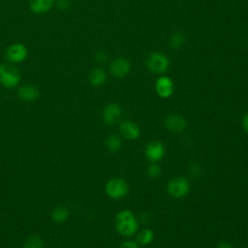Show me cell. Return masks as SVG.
I'll use <instances>...</instances> for the list:
<instances>
[{
  "label": "cell",
  "mask_w": 248,
  "mask_h": 248,
  "mask_svg": "<svg viewBox=\"0 0 248 248\" xmlns=\"http://www.w3.org/2000/svg\"><path fill=\"white\" fill-rule=\"evenodd\" d=\"M139 223L134 213L129 209L119 211L115 216V229L123 236H132L138 231Z\"/></svg>",
  "instance_id": "1"
},
{
  "label": "cell",
  "mask_w": 248,
  "mask_h": 248,
  "mask_svg": "<svg viewBox=\"0 0 248 248\" xmlns=\"http://www.w3.org/2000/svg\"><path fill=\"white\" fill-rule=\"evenodd\" d=\"M105 191L109 198L113 200H119L128 194L129 186L124 179L120 177H113L108 179L106 183Z\"/></svg>",
  "instance_id": "2"
},
{
  "label": "cell",
  "mask_w": 248,
  "mask_h": 248,
  "mask_svg": "<svg viewBox=\"0 0 248 248\" xmlns=\"http://www.w3.org/2000/svg\"><path fill=\"white\" fill-rule=\"evenodd\" d=\"M20 81L18 70L11 64H0V83L6 88H15Z\"/></svg>",
  "instance_id": "3"
},
{
  "label": "cell",
  "mask_w": 248,
  "mask_h": 248,
  "mask_svg": "<svg viewBox=\"0 0 248 248\" xmlns=\"http://www.w3.org/2000/svg\"><path fill=\"white\" fill-rule=\"evenodd\" d=\"M190 191V182L186 177L176 176L171 178L167 185V192L175 199L185 197Z\"/></svg>",
  "instance_id": "4"
},
{
  "label": "cell",
  "mask_w": 248,
  "mask_h": 248,
  "mask_svg": "<svg viewBox=\"0 0 248 248\" xmlns=\"http://www.w3.org/2000/svg\"><path fill=\"white\" fill-rule=\"evenodd\" d=\"M147 69L154 74H163L170 67V60L162 52H152L146 59Z\"/></svg>",
  "instance_id": "5"
},
{
  "label": "cell",
  "mask_w": 248,
  "mask_h": 248,
  "mask_svg": "<svg viewBox=\"0 0 248 248\" xmlns=\"http://www.w3.org/2000/svg\"><path fill=\"white\" fill-rule=\"evenodd\" d=\"M166 154L165 145L159 140L149 141L144 148V155L151 163H157L163 159Z\"/></svg>",
  "instance_id": "6"
},
{
  "label": "cell",
  "mask_w": 248,
  "mask_h": 248,
  "mask_svg": "<svg viewBox=\"0 0 248 248\" xmlns=\"http://www.w3.org/2000/svg\"><path fill=\"white\" fill-rule=\"evenodd\" d=\"M27 54L26 46L20 43H16L7 48L5 57L11 63H20L26 59Z\"/></svg>",
  "instance_id": "7"
},
{
  "label": "cell",
  "mask_w": 248,
  "mask_h": 248,
  "mask_svg": "<svg viewBox=\"0 0 248 248\" xmlns=\"http://www.w3.org/2000/svg\"><path fill=\"white\" fill-rule=\"evenodd\" d=\"M122 114L121 107L116 103H109L106 105L102 111V118L105 124L113 125L115 124Z\"/></svg>",
  "instance_id": "8"
},
{
  "label": "cell",
  "mask_w": 248,
  "mask_h": 248,
  "mask_svg": "<svg viewBox=\"0 0 248 248\" xmlns=\"http://www.w3.org/2000/svg\"><path fill=\"white\" fill-rule=\"evenodd\" d=\"M155 91L157 95L163 99L170 98L174 91V83L172 79L167 76L159 77L155 82Z\"/></svg>",
  "instance_id": "9"
},
{
  "label": "cell",
  "mask_w": 248,
  "mask_h": 248,
  "mask_svg": "<svg viewBox=\"0 0 248 248\" xmlns=\"http://www.w3.org/2000/svg\"><path fill=\"white\" fill-rule=\"evenodd\" d=\"M131 62L125 57H117L109 64L110 74L115 78H123L129 74Z\"/></svg>",
  "instance_id": "10"
},
{
  "label": "cell",
  "mask_w": 248,
  "mask_h": 248,
  "mask_svg": "<svg viewBox=\"0 0 248 248\" xmlns=\"http://www.w3.org/2000/svg\"><path fill=\"white\" fill-rule=\"evenodd\" d=\"M164 125L167 130H169L172 133H179V132H182L186 128L187 121L182 115L172 113V114H169L165 118Z\"/></svg>",
  "instance_id": "11"
},
{
  "label": "cell",
  "mask_w": 248,
  "mask_h": 248,
  "mask_svg": "<svg viewBox=\"0 0 248 248\" xmlns=\"http://www.w3.org/2000/svg\"><path fill=\"white\" fill-rule=\"evenodd\" d=\"M119 131L121 136L127 140H137L140 136V129L139 125L129 120H124L120 123Z\"/></svg>",
  "instance_id": "12"
},
{
  "label": "cell",
  "mask_w": 248,
  "mask_h": 248,
  "mask_svg": "<svg viewBox=\"0 0 248 248\" xmlns=\"http://www.w3.org/2000/svg\"><path fill=\"white\" fill-rule=\"evenodd\" d=\"M17 96L20 100L25 102H33L40 96L39 89L32 84L21 85L17 90Z\"/></svg>",
  "instance_id": "13"
},
{
  "label": "cell",
  "mask_w": 248,
  "mask_h": 248,
  "mask_svg": "<svg viewBox=\"0 0 248 248\" xmlns=\"http://www.w3.org/2000/svg\"><path fill=\"white\" fill-rule=\"evenodd\" d=\"M54 4V0H30L29 8L35 14H45L48 12Z\"/></svg>",
  "instance_id": "14"
},
{
  "label": "cell",
  "mask_w": 248,
  "mask_h": 248,
  "mask_svg": "<svg viewBox=\"0 0 248 248\" xmlns=\"http://www.w3.org/2000/svg\"><path fill=\"white\" fill-rule=\"evenodd\" d=\"M107 80V73L101 68L93 69L88 75V81L94 87L102 86Z\"/></svg>",
  "instance_id": "15"
},
{
  "label": "cell",
  "mask_w": 248,
  "mask_h": 248,
  "mask_svg": "<svg viewBox=\"0 0 248 248\" xmlns=\"http://www.w3.org/2000/svg\"><path fill=\"white\" fill-rule=\"evenodd\" d=\"M70 216V211L66 206L63 205H57L55 206L50 213L51 220L56 224H62L65 223Z\"/></svg>",
  "instance_id": "16"
},
{
  "label": "cell",
  "mask_w": 248,
  "mask_h": 248,
  "mask_svg": "<svg viewBox=\"0 0 248 248\" xmlns=\"http://www.w3.org/2000/svg\"><path fill=\"white\" fill-rule=\"evenodd\" d=\"M105 144L107 149L111 152V153H115L118 152L122 146V140L121 138L116 135V134H110L107 137L106 140H105Z\"/></svg>",
  "instance_id": "17"
},
{
  "label": "cell",
  "mask_w": 248,
  "mask_h": 248,
  "mask_svg": "<svg viewBox=\"0 0 248 248\" xmlns=\"http://www.w3.org/2000/svg\"><path fill=\"white\" fill-rule=\"evenodd\" d=\"M187 41L186 35L181 31H176L172 33V35L170 38L169 45L171 49H179L182 47Z\"/></svg>",
  "instance_id": "18"
},
{
  "label": "cell",
  "mask_w": 248,
  "mask_h": 248,
  "mask_svg": "<svg viewBox=\"0 0 248 248\" xmlns=\"http://www.w3.org/2000/svg\"><path fill=\"white\" fill-rule=\"evenodd\" d=\"M154 239V232L150 229L141 230L137 235V241L141 245H148Z\"/></svg>",
  "instance_id": "19"
},
{
  "label": "cell",
  "mask_w": 248,
  "mask_h": 248,
  "mask_svg": "<svg viewBox=\"0 0 248 248\" xmlns=\"http://www.w3.org/2000/svg\"><path fill=\"white\" fill-rule=\"evenodd\" d=\"M22 248H44V242L39 235L32 234L26 238Z\"/></svg>",
  "instance_id": "20"
},
{
  "label": "cell",
  "mask_w": 248,
  "mask_h": 248,
  "mask_svg": "<svg viewBox=\"0 0 248 248\" xmlns=\"http://www.w3.org/2000/svg\"><path fill=\"white\" fill-rule=\"evenodd\" d=\"M161 174V168L157 163H151L147 168V175L150 178H157Z\"/></svg>",
  "instance_id": "21"
},
{
  "label": "cell",
  "mask_w": 248,
  "mask_h": 248,
  "mask_svg": "<svg viewBox=\"0 0 248 248\" xmlns=\"http://www.w3.org/2000/svg\"><path fill=\"white\" fill-rule=\"evenodd\" d=\"M187 171H188V173H189L192 177H197V176H199L200 173H201V167H200V165H199L198 163L193 162V163H191V164L189 165Z\"/></svg>",
  "instance_id": "22"
},
{
  "label": "cell",
  "mask_w": 248,
  "mask_h": 248,
  "mask_svg": "<svg viewBox=\"0 0 248 248\" xmlns=\"http://www.w3.org/2000/svg\"><path fill=\"white\" fill-rule=\"evenodd\" d=\"M54 4L59 10H68L72 6V0H55Z\"/></svg>",
  "instance_id": "23"
},
{
  "label": "cell",
  "mask_w": 248,
  "mask_h": 248,
  "mask_svg": "<svg viewBox=\"0 0 248 248\" xmlns=\"http://www.w3.org/2000/svg\"><path fill=\"white\" fill-rule=\"evenodd\" d=\"M95 59L99 63H105L108 59V55L105 50H98L95 54Z\"/></svg>",
  "instance_id": "24"
},
{
  "label": "cell",
  "mask_w": 248,
  "mask_h": 248,
  "mask_svg": "<svg viewBox=\"0 0 248 248\" xmlns=\"http://www.w3.org/2000/svg\"><path fill=\"white\" fill-rule=\"evenodd\" d=\"M120 248H140L138 243L134 240H125L121 243Z\"/></svg>",
  "instance_id": "25"
},
{
  "label": "cell",
  "mask_w": 248,
  "mask_h": 248,
  "mask_svg": "<svg viewBox=\"0 0 248 248\" xmlns=\"http://www.w3.org/2000/svg\"><path fill=\"white\" fill-rule=\"evenodd\" d=\"M241 125H242V128L244 129V131L248 133V112H247V113H245V114H244V116L242 117Z\"/></svg>",
  "instance_id": "26"
},
{
  "label": "cell",
  "mask_w": 248,
  "mask_h": 248,
  "mask_svg": "<svg viewBox=\"0 0 248 248\" xmlns=\"http://www.w3.org/2000/svg\"><path fill=\"white\" fill-rule=\"evenodd\" d=\"M215 248H233V247H232V245L230 242H228V241H221V242H219V243L215 246Z\"/></svg>",
  "instance_id": "27"
}]
</instances>
